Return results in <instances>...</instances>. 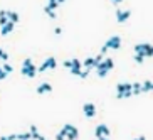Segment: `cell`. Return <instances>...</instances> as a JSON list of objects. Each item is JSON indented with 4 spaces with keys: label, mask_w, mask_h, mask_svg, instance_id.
Here are the masks:
<instances>
[{
    "label": "cell",
    "mask_w": 153,
    "mask_h": 140,
    "mask_svg": "<svg viewBox=\"0 0 153 140\" xmlns=\"http://www.w3.org/2000/svg\"><path fill=\"white\" fill-rule=\"evenodd\" d=\"M44 14H47L51 19H56V17H57V15H56V12H52V10H46V9H44Z\"/></svg>",
    "instance_id": "484cf974"
},
{
    "label": "cell",
    "mask_w": 153,
    "mask_h": 140,
    "mask_svg": "<svg viewBox=\"0 0 153 140\" xmlns=\"http://www.w3.org/2000/svg\"><path fill=\"white\" fill-rule=\"evenodd\" d=\"M152 44H148V42H141V44H136L133 49H135V54H141V56H145V52L148 51V47H150Z\"/></svg>",
    "instance_id": "ba28073f"
},
{
    "label": "cell",
    "mask_w": 153,
    "mask_h": 140,
    "mask_svg": "<svg viewBox=\"0 0 153 140\" xmlns=\"http://www.w3.org/2000/svg\"><path fill=\"white\" fill-rule=\"evenodd\" d=\"M30 137H32V140H36L39 137V130H37V127H36V125H30Z\"/></svg>",
    "instance_id": "ac0fdd59"
},
{
    "label": "cell",
    "mask_w": 153,
    "mask_h": 140,
    "mask_svg": "<svg viewBox=\"0 0 153 140\" xmlns=\"http://www.w3.org/2000/svg\"><path fill=\"white\" fill-rule=\"evenodd\" d=\"M17 140H32L29 132H25V133H17Z\"/></svg>",
    "instance_id": "d6986e66"
},
{
    "label": "cell",
    "mask_w": 153,
    "mask_h": 140,
    "mask_svg": "<svg viewBox=\"0 0 153 140\" xmlns=\"http://www.w3.org/2000/svg\"><path fill=\"white\" fill-rule=\"evenodd\" d=\"M36 140H46V137H44V135H40V133H39V137Z\"/></svg>",
    "instance_id": "836d02e7"
},
{
    "label": "cell",
    "mask_w": 153,
    "mask_h": 140,
    "mask_svg": "<svg viewBox=\"0 0 153 140\" xmlns=\"http://www.w3.org/2000/svg\"><path fill=\"white\" fill-rule=\"evenodd\" d=\"M0 61H3V62H7L9 61V52L7 51H3L0 47Z\"/></svg>",
    "instance_id": "44dd1931"
},
{
    "label": "cell",
    "mask_w": 153,
    "mask_h": 140,
    "mask_svg": "<svg viewBox=\"0 0 153 140\" xmlns=\"http://www.w3.org/2000/svg\"><path fill=\"white\" fill-rule=\"evenodd\" d=\"M0 140H17V133H12V135H2Z\"/></svg>",
    "instance_id": "7402d4cb"
},
{
    "label": "cell",
    "mask_w": 153,
    "mask_h": 140,
    "mask_svg": "<svg viewBox=\"0 0 153 140\" xmlns=\"http://www.w3.org/2000/svg\"><path fill=\"white\" fill-rule=\"evenodd\" d=\"M59 132L66 135V140H77V137H79V130H77V127L71 125V123H66Z\"/></svg>",
    "instance_id": "7a4b0ae2"
},
{
    "label": "cell",
    "mask_w": 153,
    "mask_h": 140,
    "mask_svg": "<svg viewBox=\"0 0 153 140\" xmlns=\"http://www.w3.org/2000/svg\"><path fill=\"white\" fill-rule=\"evenodd\" d=\"M56 140H66V135H64V133H61V132H57V135H56Z\"/></svg>",
    "instance_id": "f546056e"
},
{
    "label": "cell",
    "mask_w": 153,
    "mask_h": 140,
    "mask_svg": "<svg viewBox=\"0 0 153 140\" xmlns=\"http://www.w3.org/2000/svg\"><path fill=\"white\" fill-rule=\"evenodd\" d=\"M103 59H105V56H103V54L94 56V58H93V69H96V68H98V64H99V62H103Z\"/></svg>",
    "instance_id": "e0dca14e"
},
{
    "label": "cell",
    "mask_w": 153,
    "mask_h": 140,
    "mask_svg": "<svg viewBox=\"0 0 153 140\" xmlns=\"http://www.w3.org/2000/svg\"><path fill=\"white\" fill-rule=\"evenodd\" d=\"M103 66H105L108 71H111L115 68V61L111 59V58H105V59H103Z\"/></svg>",
    "instance_id": "5bb4252c"
},
{
    "label": "cell",
    "mask_w": 153,
    "mask_h": 140,
    "mask_svg": "<svg viewBox=\"0 0 153 140\" xmlns=\"http://www.w3.org/2000/svg\"><path fill=\"white\" fill-rule=\"evenodd\" d=\"M150 91H153V83L152 81H145V83H141V93H150Z\"/></svg>",
    "instance_id": "4fadbf2b"
},
{
    "label": "cell",
    "mask_w": 153,
    "mask_h": 140,
    "mask_svg": "<svg viewBox=\"0 0 153 140\" xmlns=\"http://www.w3.org/2000/svg\"><path fill=\"white\" fill-rule=\"evenodd\" d=\"M98 140H109V139H108V137H99Z\"/></svg>",
    "instance_id": "d590c367"
},
{
    "label": "cell",
    "mask_w": 153,
    "mask_h": 140,
    "mask_svg": "<svg viewBox=\"0 0 153 140\" xmlns=\"http://www.w3.org/2000/svg\"><path fill=\"white\" fill-rule=\"evenodd\" d=\"M152 56H153V46H150V47H148V51L145 52V58H152Z\"/></svg>",
    "instance_id": "4316f807"
},
{
    "label": "cell",
    "mask_w": 153,
    "mask_h": 140,
    "mask_svg": "<svg viewBox=\"0 0 153 140\" xmlns=\"http://www.w3.org/2000/svg\"><path fill=\"white\" fill-rule=\"evenodd\" d=\"M56 68H57V59L54 56H51L47 59H44V62L37 68V74L39 73H44V71H47V69H56Z\"/></svg>",
    "instance_id": "3957f363"
},
{
    "label": "cell",
    "mask_w": 153,
    "mask_h": 140,
    "mask_svg": "<svg viewBox=\"0 0 153 140\" xmlns=\"http://www.w3.org/2000/svg\"><path fill=\"white\" fill-rule=\"evenodd\" d=\"M30 64H32V59L30 58H25V59L22 61V66H30Z\"/></svg>",
    "instance_id": "83f0119b"
},
{
    "label": "cell",
    "mask_w": 153,
    "mask_h": 140,
    "mask_svg": "<svg viewBox=\"0 0 153 140\" xmlns=\"http://www.w3.org/2000/svg\"><path fill=\"white\" fill-rule=\"evenodd\" d=\"M14 27H15V24H12V22H7L5 25H2V27H0V34H2V36H9L10 32L14 30Z\"/></svg>",
    "instance_id": "30bf717a"
},
{
    "label": "cell",
    "mask_w": 153,
    "mask_h": 140,
    "mask_svg": "<svg viewBox=\"0 0 153 140\" xmlns=\"http://www.w3.org/2000/svg\"><path fill=\"white\" fill-rule=\"evenodd\" d=\"M62 64H64V68H67V69H69V68H71V59H66Z\"/></svg>",
    "instance_id": "4dcf8cb0"
},
{
    "label": "cell",
    "mask_w": 153,
    "mask_h": 140,
    "mask_svg": "<svg viewBox=\"0 0 153 140\" xmlns=\"http://www.w3.org/2000/svg\"><path fill=\"white\" fill-rule=\"evenodd\" d=\"M20 73H22L25 78H36V76H37V66H36L34 62H32L30 66H22Z\"/></svg>",
    "instance_id": "277c9868"
},
{
    "label": "cell",
    "mask_w": 153,
    "mask_h": 140,
    "mask_svg": "<svg viewBox=\"0 0 153 140\" xmlns=\"http://www.w3.org/2000/svg\"><path fill=\"white\" fill-rule=\"evenodd\" d=\"M7 22H9V17H7V10L0 9V27H2V25H5Z\"/></svg>",
    "instance_id": "9a60e30c"
},
{
    "label": "cell",
    "mask_w": 153,
    "mask_h": 140,
    "mask_svg": "<svg viewBox=\"0 0 153 140\" xmlns=\"http://www.w3.org/2000/svg\"><path fill=\"white\" fill-rule=\"evenodd\" d=\"M7 76H9V74H7L5 71H3V69H2V68H0V81H2V80H5Z\"/></svg>",
    "instance_id": "f1b7e54d"
},
{
    "label": "cell",
    "mask_w": 153,
    "mask_h": 140,
    "mask_svg": "<svg viewBox=\"0 0 153 140\" xmlns=\"http://www.w3.org/2000/svg\"><path fill=\"white\" fill-rule=\"evenodd\" d=\"M108 73H109V71L103 66V62H99V64H98V68H96V74H98V78H106V76H108Z\"/></svg>",
    "instance_id": "8fae6325"
},
{
    "label": "cell",
    "mask_w": 153,
    "mask_h": 140,
    "mask_svg": "<svg viewBox=\"0 0 153 140\" xmlns=\"http://www.w3.org/2000/svg\"><path fill=\"white\" fill-rule=\"evenodd\" d=\"M131 93L133 95H140L141 93V83H131Z\"/></svg>",
    "instance_id": "2e32d148"
},
{
    "label": "cell",
    "mask_w": 153,
    "mask_h": 140,
    "mask_svg": "<svg viewBox=\"0 0 153 140\" xmlns=\"http://www.w3.org/2000/svg\"><path fill=\"white\" fill-rule=\"evenodd\" d=\"M83 111H84L86 118H93V117H96V105L91 103V101H87V103L83 105Z\"/></svg>",
    "instance_id": "5b68a950"
},
{
    "label": "cell",
    "mask_w": 153,
    "mask_h": 140,
    "mask_svg": "<svg viewBox=\"0 0 153 140\" xmlns=\"http://www.w3.org/2000/svg\"><path fill=\"white\" fill-rule=\"evenodd\" d=\"M7 17H9V22H12V24H17L20 20L19 14L17 12H12V10H7Z\"/></svg>",
    "instance_id": "7c38bea8"
},
{
    "label": "cell",
    "mask_w": 153,
    "mask_h": 140,
    "mask_svg": "<svg viewBox=\"0 0 153 140\" xmlns=\"http://www.w3.org/2000/svg\"><path fill=\"white\" fill-rule=\"evenodd\" d=\"M84 69H93V58H86L84 59Z\"/></svg>",
    "instance_id": "ffe728a7"
},
{
    "label": "cell",
    "mask_w": 153,
    "mask_h": 140,
    "mask_svg": "<svg viewBox=\"0 0 153 140\" xmlns=\"http://www.w3.org/2000/svg\"><path fill=\"white\" fill-rule=\"evenodd\" d=\"M120 47H121V37H120V36H111L109 39L106 40V44L103 46V49H101L99 54H103V56H105L109 49H115L116 51V49H120Z\"/></svg>",
    "instance_id": "6da1fadb"
},
{
    "label": "cell",
    "mask_w": 153,
    "mask_h": 140,
    "mask_svg": "<svg viewBox=\"0 0 153 140\" xmlns=\"http://www.w3.org/2000/svg\"><path fill=\"white\" fill-rule=\"evenodd\" d=\"M94 133H96V137H98V139H99V137H108V139H109L111 130H109V127H108V125L101 123V125H98V127L94 128Z\"/></svg>",
    "instance_id": "8992f818"
},
{
    "label": "cell",
    "mask_w": 153,
    "mask_h": 140,
    "mask_svg": "<svg viewBox=\"0 0 153 140\" xmlns=\"http://www.w3.org/2000/svg\"><path fill=\"white\" fill-rule=\"evenodd\" d=\"M130 17H131V10H121V9L116 10V20H118V24H124Z\"/></svg>",
    "instance_id": "52a82bcc"
},
{
    "label": "cell",
    "mask_w": 153,
    "mask_h": 140,
    "mask_svg": "<svg viewBox=\"0 0 153 140\" xmlns=\"http://www.w3.org/2000/svg\"><path fill=\"white\" fill-rule=\"evenodd\" d=\"M39 95H44V93H51L52 91V84H49V83H40L37 86V90H36Z\"/></svg>",
    "instance_id": "9c48e42d"
},
{
    "label": "cell",
    "mask_w": 153,
    "mask_h": 140,
    "mask_svg": "<svg viewBox=\"0 0 153 140\" xmlns=\"http://www.w3.org/2000/svg\"><path fill=\"white\" fill-rule=\"evenodd\" d=\"M2 69H3V71H5V73H7V74H9V73H12V71H14V68L10 66L9 62H3V66H2Z\"/></svg>",
    "instance_id": "603a6c76"
},
{
    "label": "cell",
    "mask_w": 153,
    "mask_h": 140,
    "mask_svg": "<svg viewBox=\"0 0 153 140\" xmlns=\"http://www.w3.org/2000/svg\"><path fill=\"white\" fill-rule=\"evenodd\" d=\"M133 140H146V139H145L143 135H141V137H136V139H133Z\"/></svg>",
    "instance_id": "e575fe53"
},
{
    "label": "cell",
    "mask_w": 153,
    "mask_h": 140,
    "mask_svg": "<svg viewBox=\"0 0 153 140\" xmlns=\"http://www.w3.org/2000/svg\"><path fill=\"white\" fill-rule=\"evenodd\" d=\"M64 2H66V0H57V3H59V5H61V3H64Z\"/></svg>",
    "instance_id": "8d00e7d4"
},
{
    "label": "cell",
    "mask_w": 153,
    "mask_h": 140,
    "mask_svg": "<svg viewBox=\"0 0 153 140\" xmlns=\"http://www.w3.org/2000/svg\"><path fill=\"white\" fill-rule=\"evenodd\" d=\"M111 2H113V3H115V5H120V3H121V2H123V0H111Z\"/></svg>",
    "instance_id": "d6a6232c"
},
{
    "label": "cell",
    "mask_w": 153,
    "mask_h": 140,
    "mask_svg": "<svg viewBox=\"0 0 153 140\" xmlns=\"http://www.w3.org/2000/svg\"><path fill=\"white\" fill-rule=\"evenodd\" d=\"M54 34H56V36H61V34H62V29H61V27H56V29H54Z\"/></svg>",
    "instance_id": "1f68e13d"
},
{
    "label": "cell",
    "mask_w": 153,
    "mask_h": 140,
    "mask_svg": "<svg viewBox=\"0 0 153 140\" xmlns=\"http://www.w3.org/2000/svg\"><path fill=\"white\" fill-rule=\"evenodd\" d=\"M135 62H138V64H141V62H143L145 61V56H141V54H135Z\"/></svg>",
    "instance_id": "cb8c5ba5"
},
{
    "label": "cell",
    "mask_w": 153,
    "mask_h": 140,
    "mask_svg": "<svg viewBox=\"0 0 153 140\" xmlns=\"http://www.w3.org/2000/svg\"><path fill=\"white\" fill-rule=\"evenodd\" d=\"M87 74H89V69H83L81 73H79V78H81V80H86Z\"/></svg>",
    "instance_id": "d4e9b609"
}]
</instances>
